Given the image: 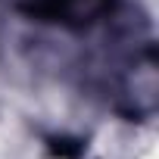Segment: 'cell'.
<instances>
[{
  "instance_id": "1",
  "label": "cell",
  "mask_w": 159,
  "mask_h": 159,
  "mask_svg": "<svg viewBox=\"0 0 159 159\" xmlns=\"http://www.w3.org/2000/svg\"><path fill=\"white\" fill-rule=\"evenodd\" d=\"M22 13L41 22H59V25H88L94 22L109 0H22Z\"/></svg>"
}]
</instances>
